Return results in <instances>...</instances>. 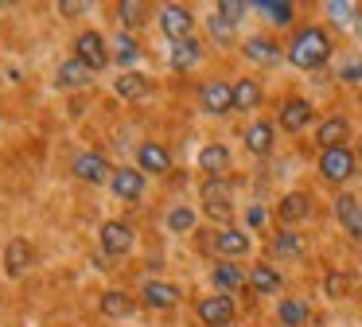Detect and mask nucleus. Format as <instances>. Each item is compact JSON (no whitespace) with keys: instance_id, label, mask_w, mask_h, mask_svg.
<instances>
[{"instance_id":"5","label":"nucleus","mask_w":362,"mask_h":327,"mask_svg":"<svg viewBox=\"0 0 362 327\" xmlns=\"http://www.w3.org/2000/svg\"><path fill=\"white\" fill-rule=\"evenodd\" d=\"M71 171H74V179H82V183H90V187H102L113 179V168H110V160H105V152H94V148L74 156Z\"/></svg>"},{"instance_id":"2","label":"nucleus","mask_w":362,"mask_h":327,"mask_svg":"<svg viewBox=\"0 0 362 327\" xmlns=\"http://www.w3.org/2000/svg\"><path fill=\"white\" fill-rule=\"evenodd\" d=\"M74 59L86 62L94 74H102V70L113 62V43L102 35V31H82V35L74 39Z\"/></svg>"},{"instance_id":"26","label":"nucleus","mask_w":362,"mask_h":327,"mask_svg":"<svg viewBox=\"0 0 362 327\" xmlns=\"http://www.w3.org/2000/svg\"><path fill=\"white\" fill-rule=\"evenodd\" d=\"M98 308H102L105 319H129L133 316V296H129L125 288H105Z\"/></svg>"},{"instance_id":"24","label":"nucleus","mask_w":362,"mask_h":327,"mask_svg":"<svg viewBox=\"0 0 362 327\" xmlns=\"http://www.w3.org/2000/svg\"><path fill=\"white\" fill-rule=\"evenodd\" d=\"M199 59H203V43L195 35L172 43V51H168V67L172 70H191V67H199Z\"/></svg>"},{"instance_id":"37","label":"nucleus","mask_w":362,"mask_h":327,"mask_svg":"<svg viewBox=\"0 0 362 327\" xmlns=\"http://www.w3.org/2000/svg\"><path fill=\"white\" fill-rule=\"evenodd\" d=\"M214 12H218L222 20H230V23L238 28V23H242V16H245V12H253V8L245 4V0H218V8H214Z\"/></svg>"},{"instance_id":"33","label":"nucleus","mask_w":362,"mask_h":327,"mask_svg":"<svg viewBox=\"0 0 362 327\" xmlns=\"http://www.w3.org/2000/svg\"><path fill=\"white\" fill-rule=\"evenodd\" d=\"M117 20H121V28H141V23L148 20V4H144V0H121Z\"/></svg>"},{"instance_id":"29","label":"nucleus","mask_w":362,"mask_h":327,"mask_svg":"<svg viewBox=\"0 0 362 327\" xmlns=\"http://www.w3.org/2000/svg\"><path fill=\"white\" fill-rule=\"evenodd\" d=\"M245 280H250V277H245V272L238 269L234 261H218V265H214V269H211V285L218 288L222 296H230V292H234V288H242Z\"/></svg>"},{"instance_id":"13","label":"nucleus","mask_w":362,"mask_h":327,"mask_svg":"<svg viewBox=\"0 0 362 327\" xmlns=\"http://www.w3.org/2000/svg\"><path fill=\"white\" fill-rule=\"evenodd\" d=\"M136 168H141L144 176H168V171H172V152H168V144L144 140V144L136 148Z\"/></svg>"},{"instance_id":"15","label":"nucleus","mask_w":362,"mask_h":327,"mask_svg":"<svg viewBox=\"0 0 362 327\" xmlns=\"http://www.w3.org/2000/svg\"><path fill=\"white\" fill-rule=\"evenodd\" d=\"M346 137H351V121L346 117H323L320 129H315V144L320 152H331V148H346Z\"/></svg>"},{"instance_id":"27","label":"nucleus","mask_w":362,"mask_h":327,"mask_svg":"<svg viewBox=\"0 0 362 327\" xmlns=\"http://www.w3.org/2000/svg\"><path fill=\"white\" fill-rule=\"evenodd\" d=\"M261 101H265V90H261L257 78H238L234 82V109L238 113H253Z\"/></svg>"},{"instance_id":"36","label":"nucleus","mask_w":362,"mask_h":327,"mask_svg":"<svg viewBox=\"0 0 362 327\" xmlns=\"http://www.w3.org/2000/svg\"><path fill=\"white\" fill-rule=\"evenodd\" d=\"M323 8H327V16H331L335 23H343V28L358 23V16H362V8H358V4H339V0H327Z\"/></svg>"},{"instance_id":"38","label":"nucleus","mask_w":362,"mask_h":327,"mask_svg":"<svg viewBox=\"0 0 362 327\" xmlns=\"http://www.w3.org/2000/svg\"><path fill=\"white\" fill-rule=\"evenodd\" d=\"M339 222H343V230L351 234L354 241H362V202H358V207H354L346 218H339Z\"/></svg>"},{"instance_id":"1","label":"nucleus","mask_w":362,"mask_h":327,"mask_svg":"<svg viewBox=\"0 0 362 327\" xmlns=\"http://www.w3.org/2000/svg\"><path fill=\"white\" fill-rule=\"evenodd\" d=\"M331 51H335V43H331V31L320 28V23H308V28H300L296 35L288 39V47H284V59H288L292 67H300V70H320V67H327Z\"/></svg>"},{"instance_id":"30","label":"nucleus","mask_w":362,"mask_h":327,"mask_svg":"<svg viewBox=\"0 0 362 327\" xmlns=\"http://www.w3.org/2000/svg\"><path fill=\"white\" fill-rule=\"evenodd\" d=\"M113 62L121 67V74H125V70H133L136 62H141V43H136L129 31H121V35L113 39Z\"/></svg>"},{"instance_id":"43","label":"nucleus","mask_w":362,"mask_h":327,"mask_svg":"<svg viewBox=\"0 0 362 327\" xmlns=\"http://www.w3.org/2000/svg\"><path fill=\"white\" fill-rule=\"evenodd\" d=\"M358 160H362V144H358Z\"/></svg>"},{"instance_id":"6","label":"nucleus","mask_w":362,"mask_h":327,"mask_svg":"<svg viewBox=\"0 0 362 327\" xmlns=\"http://www.w3.org/2000/svg\"><path fill=\"white\" fill-rule=\"evenodd\" d=\"M199 105L211 117H226L234 113V82H222V78H211V82L199 86Z\"/></svg>"},{"instance_id":"9","label":"nucleus","mask_w":362,"mask_h":327,"mask_svg":"<svg viewBox=\"0 0 362 327\" xmlns=\"http://www.w3.org/2000/svg\"><path fill=\"white\" fill-rule=\"evenodd\" d=\"M234 300L230 296H222V292H214V296H203V300L195 304V316H199V323L203 327H230L234 323Z\"/></svg>"},{"instance_id":"42","label":"nucleus","mask_w":362,"mask_h":327,"mask_svg":"<svg viewBox=\"0 0 362 327\" xmlns=\"http://www.w3.org/2000/svg\"><path fill=\"white\" fill-rule=\"evenodd\" d=\"M245 226H250V230H261V226H265V207L253 202V207L245 210Z\"/></svg>"},{"instance_id":"4","label":"nucleus","mask_w":362,"mask_h":327,"mask_svg":"<svg viewBox=\"0 0 362 327\" xmlns=\"http://www.w3.org/2000/svg\"><path fill=\"white\" fill-rule=\"evenodd\" d=\"M354 171H358V152H351V148H331V152H320V176L327 179V183L343 187Z\"/></svg>"},{"instance_id":"19","label":"nucleus","mask_w":362,"mask_h":327,"mask_svg":"<svg viewBox=\"0 0 362 327\" xmlns=\"http://www.w3.org/2000/svg\"><path fill=\"white\" fill-rule=\"evenodd\" d=\"M308 214H312V195H308V191H288V195H281V202H276V218H281L284 226L304 222Z\"/></svg>"},{"instance_id":"28","label":"nucleus","mask_w":362,"mask_h":327,"mask_svg":"<svg viewBox=\"0 0 362 327\" xmlns=\"http://www.w3.org/2000/svg\"><path fill=\"white\" fill-rule=\"evenodd\" d=\"M253 12H261L269 23H276V28H288L292 20H296V4L292 0H253Z\"/></svg>"},{"instance_id":"20","label":"nucleus","mask_w":362,"mask_h":327,"mask_svg":"<svg viewBox=\"0 0 362 327\" xmlns=\"http://www.w3.org/2000/svg\"><path fill=\"white\" fill-rule=\"evenodd\" d=\"M90 82H94V70H90L86 62H78V59L59 62V70H55V86H59V90H82V86H90Z\"/></svg>"},{"instance_id":"11","label":"nucleus","mask_w":362,"mask_h":327,"mask_svg":"<svg viewBox=\"0 0 362 327\" xmlns=\"http://www.w3.org/2000/svg\"><path fill=\"white\" fill-rule=\"evenodd\" d=\"M242 54L253 62V67H276V62L284 59L281 43H276L273 35H250V39H242Z\"/></svg>"},{"instance_id":"31","label":"nucleus","mask_w":362,"mask_h":327,"mask_svg":"<svg viewBox=\"0 0 362 327\" xmlns=\"http://www.w3.org/2000/svg\"><path fill=\"white\" fill-rule=\"evenodd\" d=\"M276 319H281V327H304L308 319H312V311H308L304 300H296V296H284V300L276 304Z\"/></svg>"},{"instance_id":"12","label":"nucleus","mask_w":362,"mask_h":327,"mask_svg":"<svg viewBox=\"0 0 362 327\" xmlns=\"http://www.w3.org/2000/svg\"><path fill=\"white\" fill-rule=\"evenodd\" d=\"M315 109L308 98H284L281 101V117H276V125H281L284 132H304L308 125H312Z\"/></svg>"},{"instance_id":"8","label":"nucleus","mask_w":362,"mask_h":327,"mask_svg":"<svg viewBox=\"0 0 362 327\" xmlns=\"http://www.w3.org/2000/svg\"><path fill=\"white\" fill-rule=\"evenodd\" d=\"M160 31H164L172 43L191 39L195 35V12H191L187 4H164L160 8Z\"/></svg>"},{"instance_id":"22","label":"nucleus","mask_w":362,"mask_h":327,"mask_svg":"<svg viewBox=\"0 0 362 327\" xmlns=\"http://www.w3.org/2000/svg\"><path fill=\"white\" fill-rule=\"evenodd\" d=\"M113 93L125 98V101H141V98H148V93H152V82L141 74V70H125V74L113 78Z\"/></svg>"},{"instance_id":"16","label":"nucleus","mask_w":362,"mask_h":327,"mask_svg":"<svg viewBox=\"0 0 362 327\" xmlns=\"http://www.w3.org/2000/svg\"><path fill=\"white\" fill-rule=\"evenodd\" d=\"M250 249H253V241L245 230H234V226H218L214 230V253H222L226 261L230 257H245Z\"/></svg>"},{"instance_id":"35","label":"nucleus","mask_w":362,"mask_h":327,"mask_svg":"<svg viewBox=\"0 0 362 327\" xmlns=\"http://www.w3.org/2000/svg\"><path fill=\"white\" fill-rule=\"evenodd\" d=\"M206 31H211V39H214L218 47H230V43H234V23L222 20L218 12H211V20H206Z\"/></svg>"},{"instance_id":"17","label":"nucleus","mask_w":362,"mask_h":327,"mask_svg":"<svg viewBox=\"0 0 362 327\" xmlns=\"http://www.w3.org/2000/svg\"><path fill=\"white\" fill-rule=\"evenodd\" d=\"M35 261V246L28 238H12L8 246H4V272L8 277H24L28 269H32Z\"/></svg>"},{"instance_id":"40","label":"nucleus","mask_w":362,"mask_h":327,"mask_svg":"<svg viewBox=\"0 0 362 327\" xmlns=\"http://www.w3.org/2000/svg\"><path fill=\"white\" fill-rule=\"evenodd\" d=\"M339 78H343V82H362V54L358 59H346L343 67H339Z\"/></svg>"},{"instance_id":"41","label":"nucleus","mask_w":362,"mask_h":327,"mask_svg":"<svg viewBox=\"0 0 362 327\" xmlns=\"http://www.w3.org/2000/svg\"><path fill=\"white\" fill-rule=\"evenodd\" d=\"M59 16H82V12H90V4L86 0H59Z\"/></svg>"},{"instance_id":"23","label":"nucleus","mask_w":362,"mask_h":327,"mask_svg":"<svg viewBox=\"0 0 362 327\" xmlns=\"http://www.w3.org/2000/svg\"><path fill=\"white\" fill-rule=\"evenodd\" d=\"M245 285H250L257 296H281L284 280H281V272H276L273 265L261 261V265H253V269H250V280H245Z\"/></svg>"},{"instance_id":"7","label":"nucleus","mask_w":362,"mask_h":327,"mask_svg":"<svg viewBox=\"0 0 362 327\" xmlns=\"http://www.w3.org/2000/svg\"><path fill=\"white\" fill-rule=\"evenodd\" d=\"M102 253L105 257H129L136 246V234L129 222H121V218H110V222H102Z\"/></svg>"},{"instance_id":"10","label":"nucleus","mask_w":362,"mask_h":327,"mask_svg":"<svg viewBox=\"0 0 362 327\" xmlns=\"http://www.w3.org/2000/svg\"><path fill=\"white\" fill-rule=\"evenodd\" d=\"M144 171L141 168H113V179H110V191L117 195L121 202H141L144 199Z\"/></svg>"},{"instance_id":"3","label":"nucleus","mask_w":362,"mask_h":327,"mask_svg":"<svg viewBox=\"0 0 362 327\" xmlns=\"http://www.w3.org/2000/svg\"><path fill=\"white\" fill-rule=\"evenodd\" d=\"M230 183L226 179H203V214L211 218V222H230V214H234V202H230Z\"/></svg>"},{"instance_id":"32","label":"nucleus","mask_w":362,"mask_h":327,"mask_svg":"<svg viewBox=\"0 0 362 327\" xmlns=\"http://www.w3.org/2000/svg\"><path fill=\"white\" fill-rule=\"evenodd\" d=\"M164 230L168 234H191L195 230V210H191L187 202H175V207L164 214Z\"/></svg>"},{"instance_id":"18","label":"nucleus","mask_w":362,"mask_h":327,"mask_svg":"<svg viewBox=\"0 0 362 327\" xmlns=\"http://www.w3.org/2000/svg\"><path fill=\"white\" fill-rule=\"evenodd\" d=\"M141 300L148 304L152 311H168V308H175V304L183 300V292L175 285H168V280H144Z\"/></svg>"},{"instance_id":"34","label":"nucleus","mask_w":362,"mask_h":327,"mask_svg":"<svg viewBox=\"0 0 362 327\" xmlns=\"http://www.w3.org/2000/svg\"><path fill=\"white\" fill-rule=\"evenodd\" d=\"M351 285H354V280L346 277V272H339V269H331L327 277H323V292H327L331 300H343V296H351Z\"/></svg>"},{"instance_id":"21","label":"nucleus","mask_w":362,"mask_h":327,"mask_svg":"<svg viewBox=\"0 0 362 327\" xmlns=\"http://www.w3.org/2000/svg\"><path fill=\"white\" fill-rule=\"evenodd\" d=\"M276 125L273 121H253L250 129L242 132V140H245V148H250V156H269L273 152V144H276Z\"/></svg>"},{"instance_id":"39","label":"nucleus","mask_w":362,"mask_h":327,"mask_svg":"<svg viewBox=\"0 0 362 327\" xmlns=\"http://www.w3.org/2000/svg\"><path fill=\"white\" fill-rule=\"evenodd\" d=\"M354 207H358V195H351V191H339L335 195V218H346Z\"/></svg>"},{"instance_id":"25","label":"nucleus","mask_w":362,"mask_h":327,"mask_svg":"<svg viewBox=\"0 0 362 327\" xmlns=\"http://www.w3.org/2000/svg\"><path fill=\"white\" fill-rule=\"evenodd\" d=\"M273 253L281 257V261H300V257L308 253V241L300 230H276L273 234Z\"/></svg>"},{"instance_id":"14","label":"nucleus","mask_w":362,"mask_h":327,"mask_svg":"<svg viewBox=\"0 0 362 327\" xmlns=\"http://www.w3.org/2000/svg\"><path fill=\"white\" fill-rule=\"evenodd\" d=\"M230 164H234V156H230V148L218 144V140H211V144L199 148V168H203L206 179H226Z\"/></svg>"}]
</instances>
